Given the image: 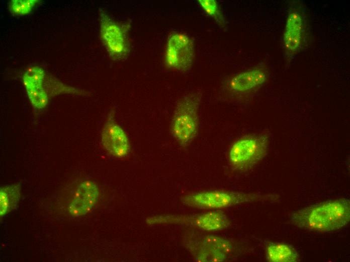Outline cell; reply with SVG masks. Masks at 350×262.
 Here are the masks:
<instances>
[{
  "label": "cell",
  "instance_id": "obj_16",
  "mask_svg": "<svg viewBox=\"0 0 350 262\" xmlns=\"http://www.w3.org/2000/svg\"><path fill=\"white\" fill-rule=\"evenodd\" d=\"M32 105L37 109L45 107L48 101V95L43 86L26 89Z\"/></svg>",
  "mask_w": 350,
  "mask_h": 262
},
{
  "label": "cell",
  "instance_id": "obj_3",
  "mask_svg": "<svg viewBox=\"0 0 350 262\" xmlns=\"http://www.w3.org/2000/svg\"><path fill=\"white\" fill-rule=\"evenodd\" d=\"M276 195L219 190L192 193L183 198L186 205L204 210H217L246 203L275 200Z\"/></svg>",
  "mask_w": 350,
  "mask_h": 262
},
{
  "label": "cell",
  "instance_id": "obj_12",
  "mask_svg": "<svg viewBox=\"0 0 350 262\" xmlns=\"http://www.w3.org/2000/svg\"><path fill=\"white\" fill-rule=\"evenodd\" d=\"M189 247L197 261H223L227 257L226 254L209 247L198 239L192 240Z\"/></svg>",
  "mask_w": 350,
  "mask_h": 262
},
{
  "label": "cell",
  "instance_id": "obj_6",
  "mask_svg": "<svg viewBox=\"0 0 350 262\" xmlns=\"http://www.w3.org/2000/svg\"><path fill=\"white\" fill-rule=\"evenodd\" d=\"M194 57V46L192 39L186 34L172 32L168 36L165 47V65L181 72L189 71Z\"/></svg>",
  "mask_w": 350,
  "mask_h": 262
},
{
  "label": "cell",
  "instance_id": "obj_1",
  "mask_svg": "<svg viewBox=\"0 0 350 262\" xmlns=\"http://www.w3.org/2000/svg\"><path fill=\"white\" fill-rule=\"evenodd\" d=\"M292 223L296 227L319 232L339 229L350 220V201L341 198L311 205L293 212Z\"/></svg>",
  "mask_w": 350,
  "mask_h": 262
},
{
  "label": "cell",
  "instance_id": "obj_9",
  "mask_svg": "<svg viewBox=\"0 0 350 262\" xmlns=\"http://www.w3.org/2000/svg\"><path fill=\"white\" fill-rule=\"evenodd\" d=\"M266 80L261 70L254 69L241 73L226 81L225 87L233 92H245L260 86Z\"/></svg>",
  "mask_w": 350,
  "mask_h": 262
},
{
  "label": "cell",
  "instance_id": "obj_10",
  "mask_svg": "<svg viewBox=\"0 0 350 262\" xmlns=\"http://www.w3.org/2000/svg\"><path fill=\"white\" fill-rule=\"evenodd\" d=\"M303 32V21L301 15L293 12L289 15L284 42L285 47L290 52L296 51L301 42Z\"/></svg>",
  "mask_w": 350,
  "mask_h": 262
},
{
  "label": "cell",
  "instance_id": "obj_14",
  "mask_svg": "<svg viewBox=\"0 0 350 262\" xmlns=\"http://www.w3.org/2000/svg\"><path fill=\"white\" fill-rule=\"evenodd\" d=\"M199 240L209 247L227 255L234 249L233 243L230 240L217 235L201 234Z\"/></svg>",
  "mask_w": 350,
  "mask_h": 262
},
{
  "label": "cell",
  "instance_id": "obj_2",
  "mask_svg": "<svg viewBox=\"0 0 350 262\" xmlns=\"http://www.w3.org/2000/svg\"><path fill=\"white\" fill-rule=\"evenodd\" d=\"M201 100V92L194 91L184 95L176 103L171 120V132L182 147L190 145L198 135Z\"/></svg>",
  "mask_w": 350,
  "mask_h": 262
},
{
  "label": "cell",
  "instance_id": "obj_15",
  "mask_svg": "<svg viewBox=\"0 0 350 262\" xmlns=\"http://www.w3.org/2000/svg\"><path fill=\"white\" fill-rule=\"evenodd\" d=\"M45 75L44 70L39 67L29 68L23 76V82L26 89L43 87Z\"/></svg>",
  "mask_w": 350,
  "mask_h": 262
},
{
  "label": "cell",
  "instance_id": "obj_13",
  "mask_svg": "<svg viewBox=\"0 0 350 262\" xmlns=\"http://www.w3.org/2000/svg\"><path fill=\"white\" fill-rule=\"evenodd\" d=\"M21 186L19 183L5 185L0 190L1 216L14 210L20 199Z\"/></svg>",
  "mask_w": 350,
  "mask_h": 262
},
{
  "label": "cell",
  "instance_id": "obj_8",
  "mask_svg": "<svg viewBox=\"0 0 350 262\" xmlns=\"http://www.w3.org/2000/svg\"><path fill=\"white\" fill-rule=\"evenodd\" d=\"M97 185L93 181L80 182L74 192L68 206V212L75 217L86 214L94 208L99 198Z\"/></svg>",
  "mask_w": 350,
  "mask_h": 262
},
{
  "label": "cell",
  "instance_id": "obj_5",
  "mask_svg": "<svg viewBox=\"0 0 350 262\" xmlns=\"http://www.w3.org/2000/svg\"><path fill=\"white\" fill-rule=\"evenodd\" d=\"M99 16L100 37L109 55L114 60L126 59L130 51V23L117 22L103 10H100Z\"/></svg>",
  "mask_w": 350,
  "mask_h": 262
},
{
  "label": "cell",
  "instance_id": "obj_7",
  "mask_svg": "<svg viewBox=\"0 0 350 262\" xmlns=\"http://www.w3.org/2000/svg\"><path fill=\"white\" fill-rule=\"evenodd\" d=\"M101 144L112 155L117 158L127 156L130 152L129 138L122 127L115 119V113L111 110L101 133Z\"/></svg>",
  "mask_w": 350,
  "mask_h": 262
},
{
  "label": "cell",
  "instance_id": "obj_17",
  "mask_svg": "<svg viewBox=\"0 0 350 262\" xmlns=\"http://www.w3.org/2000/svg\"><path fill=\"white\" fill-rule=\"evenodd\" d=\"M39 2L38 0H12L10 3V11L14 15H24L29 13Z\"/></svg>",
  "mask_w": 350,
  "mask_h": 262
},
{
  "label": "cell",
  "instance_id": "obj_4",
  "mask_svg": "<svg viewBox=\"0 0 350 262\" xmlns=\"http://www.w3.org/2000/svg\"><path fill=\"white\" fill-rule=\"evenodd\" d=\"M269 146L266 135L247 136L236 141L231 146L229 159L234 169L248 170L266 156Z\"/></svg>",
  "mask_w": 350,
  "mask_h": 262
},
{
  "label": "cell",
  "instance_id": "obj_11",
  "mask_svg": "<svg viewBox=\"0 0 350 262\" xmlns=\"http://www.w3.org/2000/svg\"><path fill=\"white\" fill-rule=\"evenodd\" d=\"M267 259L272 262H296L299 256L291 246L282 243L270 242L266 247Z\"/></svg>",
  "mask_w": 350,
  "mask_h": 262
},
{
  "label": "cell",
  "instance_id": "obj_18",
  "mask_svg": "<svg viewBox=\"0 0 350 262\" xmlns=\"http://www.w3.org/2000/svg\"><path fill=\"white\" fill-rule=\"evenodd\" d=\"M200 6L205 12L212 17L219 25L225 26L224 17L221 14L218 4L214 0H199Z\"/></svg>",
  "mask_w": 350,
  "mask_h": 262
}]
</instances>
